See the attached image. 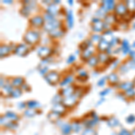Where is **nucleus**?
Returning a JSON list of instances; mask_svg holds the SVG:
<instances>
[{
  "label": "nucleus",
  "mask_w": 135,
  "mask_h": 135,
  "mask_svg": "<svg viewBox=\"0 0 135 135\" xmlns=\"http://www.w3.org/2000/svg\"><path fill=\"white\" fill-rule=\"evenodd\" d=\"M82 94L83 93H82L81 91L78 90V91H76L72 95H70V97H64V99L62 100V104L65 106V107H69V108L73 107V106L76 104V103H77L78 98L81 97Z\"/></svg>",
  "instance_id": "nucleus-1"
},
{
  "label": "nucleus",
  "mask_w": 135,
  "mask_h": 135,
  "mask_svg": "<svg viewBox=\"0 0 135 135\" xmlns=\"http://www.w3.org/2000/svg\"><path fill=\"white\" fill-rule=\"evenodd\" d=\"M25 41L28 44H35L38 42L39 39H40V35L35 31H28L25 35Z\"/></svg>",
  "instance_id": "nucleus-2"
},
{
  "label": "nucleus",
  "mask_w": 135,
  "mask_h": 135,
  "mask_svg": "<svg viewBox=\"0 0 135 135\" xmlns=\"http://www.w3.org/2000/svg\"><path fill=\"white\" fill-rule=\"evenodd\" d=\"M60 26H61V23L54 18L53 20L46 22V23H45V30L50 32L53 31V30L59 29Z\"/></svg>",
  "instance_id": "nucleus-3"
},
{
  "label": "nucleus",
  "mask_w": 135,
  "mask_h": 135,
  "mask_svg": "<svg viewBox=\"0 0 135 135\" xmlns=\"http://www.w3.org/2000/svg\"><path fill=\"white\" fill-rule=\"evenodd\" d=\"M45 79L49 84L56 85L60 80V75L55 71H51V72L47 73V75L45 76Z\"/></svg>",
  "instance_id": "nucleus-4"
},
{
  "label": "nucleus",
  "mask_w": 135,
  "mask_h": 135,
  "mask_svg": "<svg viewBox=\"0 0 135 135\" xmlns=\"http://www.w3.org/2000/svg\"><path fill=\"white\" fill-rule=\"evenodd\" d=\"M127 13H128V7L123 3H120L119 5L115 6V14H116V16L119 15V16L123 17Z\"/></svg>",
  "instance_id": "nucleus-5"
},
{
  "label": "nucleus",
  "mask_w": 135,
  "mask_h": 135,
  "mask_svg": "<svg viewBox=\"0 0 135 135\" xmlns=\"http://www.w3.org/2000/svg\"><path fill=\"white\" fill-rule=\"evenodd\" d=\"M104 23L98 18H95L92 21V29L94 32H102L104 30Z\"/></svg>",
  "instance_id": "nucleus-6"
},
{
  "label": "nucleus",
  "mask_w": 135,
  "mask_h": 135,
  "mask_svg": "<svg viewBox=\"0 0 135 135\" xmlns=\"http://www.w3.org/2000/svg\"><path fill=\"white\" fill-rule=\"evenodd\" d=\"M15 53L20 57H25L26 54L28 53V49L25 44H19L18 46L15 50Z\"/></svg>",
  "instance_id": "nucleus-7"
},
{
  "label": "nucleus",
  "mask_w": 135,
  "mask_h": 135,
  "mask_svg": "<svg viewBox=\"0 0 135 135\" xmlns=\"http://www.w3.org/2000/svg\"><path fill=\"white\" fill-rule=\"evenodd\" d=\"M30 23L34 27H41L44 25V18H42L41 16H36L30 20Z\"/></svg>",
  "instance_id": "nucleus-8"
},
{
  "label": "nucleus",
  "mask_w": 135,
  "mask_h": 135,
  "mask_svg": "<svg viewBox=\"0 0 135 135\" xmlns=\"http://www.w3.org/2000/svg\"><path fill=\"white\" fill-rule=\"evenodd\" d=\"M75 92H76V90H75V88H74V86H69L68 88H63L62 90L60 91V95H62V97H68L72 95Z\"/></svg>",
  "instance_id": "nucleus-9"
},
{
  "label": "nucleus",
  "mask_w": 135,
  "mask_h": 135,
  "mask_svg": "<svg viewBox=\"0 0 135 135\" xmlns=\"http://www.w3.org/2000/svg\"><path fill=\"white\" fill-rule=\"evenodd\" d=\"M51 53V49H49V48H47V47H41L40 49L38 50V55L42 59H43V60L46 59Z\"/></svg>",
  "instance_id": "nucleus-10"
},
{
  "label": "nucleus",
  "mask_w": 135,
  "mask_h": 135,
  "mask_svg": "<svg viewBox=\"0 0 135 135\" xmlns=\"http://www.w3.org/2000/svg\"><path fill=\"white\" fill-rule=\"evenodd\" d=\"M110 46V44H109V42H107V41L105 40V39H103L102 38V40L100 41L99 43H98V45H97V49L99 50L100 52H104L106 51V50L109 48Z\"/></svg>",
  "instance_id": "nucleus-11"
},
{
  "label": "nucleus",
  "mask_w": 135,
  "mask_h": 135,
  "mask_svg": "<svg viewBox=\"0 0 135 135\" xmlns=\"http://www.w3.org/2000/svg\"><path fill=\"white\" fill-rule=\"evenodd\" d=\"M134 86V82H123V83H122L121 85L119 86V88H121L122 90L123 91H128V90H131V89H132Z\"/></svg>",
  "instance_id": "nucleus-12"
},
{
  "label": "nucleus",
  "mask_w": 135,
  "mask_h": 135,
  "mask_svg": "<svg viewBox=\"0 0 135 135\" xmlns=\"http://www.w3.org/2000/svg\"><path fill=\"white\" fill-rule=\"evenodd\" d=\"M60 129H61V132L64 135H68L71 132V131H72V127H71V125L69 124V123H62L61 126H60Z\"/></svg>",
  "instance_id": "nucleus-13"
},
{
  "label": "nucleus",
  "mask_w": 135,
  "mask_h": 135,
  "mask_svg": "<svg viewBox=\"0 0 135 135\" xmlns=\"http://www.w3.org/2000/svg\"><path fill=\"white\" fill-rule=\"evenodd\" d=\"M47 13H49V14L51 15V16H55L59 13V8H58V6H56V4H51V5H50L48 6Z\"/></svg>",
  "instance_id": "nucleus-14"
},
{
  "label": "nucleus",
  "mask_w": 135,
  "mask_h": 135,
  "mask_svg": "<svg viewBox=\"0 0 135 135\" xmlns=\"http://www.w3.org/2000/svg\"><path fill=\"white\" fill-rule=\"evenodd\" d=\"M65 106L63 105V104L60 103V104H54V106H53V109H52V111L53 112H55V113H58V114H60V115H61L63 113L65 112Z\"/></svg>",
  "instance_id": "nucleus-15"
},
{
  "label": "nucleus",
  "mask_w": 135,
  "mask_h": 135,
  "mask_svg": "<svg viewBox=\"0 0 135 135\" xmlns=\"http://www.w3.org/2000/svg\"><path fill=\"white\" fill-rule=\"evenodd\" d=\"M60 118V114H58V113L53 112V111H51V112L48 114V119L51 122H57Z\"/></svg>",
  "instance_id": "nucleus-16"
},
{
  "label": "nucleus",
  "mask_w": 135,
  "mask_h": 135,
  "mask_svg": "<svg viewBox=\"0 0 135 135\" xmlns=\"http://www.w3.org/2000/svg\"><path fill=\"white\" fill-rule=\"evenodd\" d=\"M11 51V47L8 46V45H3V46H1V57H6V56H7L8 54L10 53Z\"/></svg>",
  "instance_id": "nucleus-17"
},
{
  "label": "nucleus",
  "mask_w": 135,
  "mask_h": 135,
  "mask_svg": "<svg viewBox=\"0 0 135 135\" xmlns=\"http://www.w3.org/2000/svg\"><path fill=\"white\" fill-rule=\"evenodd\" d=\"M67 23H68V26L69 28H71L73 26L74 23V17H73V14L71 11H69L67 13Z\"/></svg>",
  "instance_id": "nucleus-18"
},
{
  "label": "nucleus",
  "mask_w": 135,
  "mask_h": 135,
  "mask_svg": "<svg viewBox=\"0 0 135 135\" xmlns=\"http://www.w3.org/2000/svg\"><path fill=\"white\" fill-rule=\"evenodd\" d=\"M5 116L11 122H16L19 119V117L17 116V114H15V113H13V112H7L5 114Z\"/></svg>",
  "instance_id": "nucleus-19"
},
{
  "label": "nucleus",
  "mask_w": 135,
  "mask_h": 135,
  "mask_svg": "<svg viewBox=\"0 0 135 135\" xmlns=\"http://www.w3.org/2000/svg\"><path fill=\"white\" fill-rule=\"evenodd\" d=\"M63 33H64V32L61 31V29H60V28H59V29H56V30H53V31L50 32V34H51V36L55 37V38H58V37H61L63 35Z\"/></svg>",
  "instance_id": "nucleus-20"
},
{
  "label": "nucleus",
  "mask_w": 135,
  "mask_h": 135,
  "mask_svg": "<svg viewBox=\"0 0 135 135\" xmlns=\"http://www.w3.org/2000/svg\"><path fill=\"white\" fill-rule=\"evenodd\" d=\"M23 84V78H14L12 81V86H16V88H18V86H22Z\"/></svg>",
  "instance_id": "nucleus-21"
},
{
  "label": "nucleus",
  "mask_w": 135,
  "mask_h": 135,
  "mask_svg": "<svg viewBox=\"0 0 135 135\" xmlns=\"http://www.w3.org/2000/svg\"><path fill=\"white\" fill-rule=\"evenodd\" d=\"M92 54H93V51H89V50H86L85 51H83V53H82V55H81V57H82V60H88L90 59L91 57H92Z\"/></svg>",
  "instance_id": "nucleus-22"
},
{
  "label": "nucleus",
  "mask_w": 135,
  "mask_h": 135,
  "mask_svg": "<svg viewBox=\"0 0 135 135\" xmlns=\"http://www.w3.org/2000/svg\"><path fill=\"white\" fill-rule=\"evenodd\" d=\"M108 79H109L110 83L112 84V85H114V84H116L117 82L119 81L118 76H117V75H116V74H115V73H112V74H110V75L108 76Z\"/></svg>",
  "instance_id": "nucleus-23"
},
{
  "label": "nucleus",
  "mask_w": 135,
  "mask_h": 135,
  "mask_svg": "<svg viewBox=\"0 0 135 135\" xmlns=\"http://www.w3.org/2000/svg\"><path fill=\"white\" fill-rule=\"evenodd\" d=\"M122 48H123V53L126 54L128 52H130V45H129V42H128L127 40H123V43H122Z\"/></svg>",
  "instance_id": "nucleus-24"
},
{
  "label": "nucleus",
  "mask_w": 135,
  "mask_h": 135,
  "mask_svg": "<svg viewBox=\"0 0 135 135\" xmlns=\"http://www.w3.org/2000/svg\"><path fill=\"white\" fill-rule=\"evenodd\" d=\"M108 125L111 126V127H116V126L119 125V121L117 120L116 118H114V117H112V118H110L108 120Z\"/></svg>",
  "instance_id": "nucleus-25"
},
{
  "label": "nucleus",
  "mask_w": 135,
  "mask_h": 135,
  "mask_svg": "<svg viewBox=\"0 0 135 135\" xmlns=\"http://www.w3.org/2000/svg\"><path fill=\"white\" fill-rule=\"evenodd\" d=\"M98 58L97 57H95V56H92L89 60H88V63L89 65H90L91 67H95L97 65V63H98Z\"/></svg>",
  "instance_id": "nucleus-26"
},
{
  "label": "nucleus",
  "mask_w": 135,
  "mask_h": 135,
  "mask_svg": "<svg viewBox=\"0 0 135 135\" xmlns=\"http://www.w3.org/2000/svg\"><path fill=\"white\" fill-rule=\"evenodd\" d=\"M36 114H38V112H37L35 109H30V108L27 110H25V113H23V114L27 117H32V116H34Z\"/></svg>",
  "instance_id": "nucleus-27"
},
{
  "label": "nucleus",
  "mask_w": 135,
  "mask_h": 135,
  "mask_svg": "<svg viewBox=\"0 0 135 135\" xmlns=\"http://www.w3.org/2000/svg\"><path fill=\"white\" fill-rule=\"evenodd\" d=\"M26 104H27V106L30 109H35V108L40 107L41 106V104L36 101H28V103Z\"/></svg>",
  "instance_id": "nucleus-28"
},
{
  "label": "nucleus",
  "mask_w": 135,
  "mask_h": 135,
  "mask_svg": "<svg viewBox=\"0 0 135 135\" xmlns=\"http://www.w3.org/2000/svg\"><path fill=\"white\" fill-rule=\"evenodd\" d=\"M98 60H100L101 62H107L108 60V56L106 53H104V52H100V53L98 54Z\"/></svg>",
  "instance_id": "nucleus-29"
},
{
  "label": "nucleus",
  "mask_w": 135,
  "mask_h": 135,
  "mask_svg": "<svg viewBox=\"0 0 135 135\" xmlns=\"http://www.w3.org/2000/svg\"><path fill=\"white\" fill-rule=\"evenodd\" d=\"M72 81H73V78H72V76L69 75V76H68V77L65 78L64 79H63L62 81L60 82V85H61V86H65V85L70 84Z\"/></svg>",
  "instance_id": "nucleus-30"
},
{
  "label": "nucleus",
  "mask_w": 135,
  "mask_h": 135,
  "mask_svg": "<svg viewBox=\"0 0 135 135\" xmlns=\"http://www.w3.org/2000/svg\"><path fill=\"white\" fill-rule=\"evenodd\" d=\"M71 127H72V131L78 132H79L80 129H81V124H80L78 121H75V122H73V123L71 124Z\"/></svg>",
  "instance_id": "nucleus-31"
},
{
  "label": "nucleus",
  "mask_w": 135,
  "mask_h": 135,
  "mask_svg": "<svg viewBox=\"0 0 135 135\" xmlns=\"http://www.w3.org/2000/svg\"><path fill=\"white\" fill-rule=\"evenodd\" d=\"M82 135H97V133L95 130L92 129V128H86V129L82 132Z\"/></svg>",
  "instance_id": "nucleus-32"
},
{
  "label": "nucleus",
  "mask_w": 135,
  "mask_h": 135,
  "mask_svg": "<svg viewBox=\"0 0 135 135\" xmlns=\"http://www.w3.org/2000/svg\"><path fill=\"white\" fill-rule=\"evenodd\" d=\"M21 95H22V90L20 88H14L13 92L11 93V95H12L13 97H19Z\"/></svg>",
  "instance_id": "nucleus-33"
},
{
  "label": "nucleus",
  "mask_w": 135,
  "mask_h": 135,
  "mask_svg": "<svg viewBox=\"0 0 135 135\" xmlns=\"http://www.w3.org/2000/svg\"><path fill=\"white\" fill-rule=\"evenodd\" d=\"M30 12H31V8H30V6L28 5H25V6H23L21 10V13L25 16H27L30 14Z\"/></svg>",
  "instance_id": "nucleus-34"
},
{
  "label": "nucleus",
  "mask_w": 135,
  "mask_h": 135,
  "mask_svg": "<svg viewBox=\"0 0 135 135\" xmlns=\"http://www.w3.org/2000/svg\"><path fill=\"white\" fill-rule=\"evenodd\" d=\"M5 126L6 128H8V129H10V130H14V129H16V128L17 127V123H16V122H9V123H6Z\"/></svg>",
  "instance_id": "nucleus-35"
},
{
  "label": "nucleus",
  "mask_w": 135,
  "mask_h": 135,
  "mask_svg": "<svg viewBox=\"0 0 135 135\" xmlns=\"http://www.w3.org/2000/svg\"><path fill=\"white\" fill-rule=\"evenodd\" d=\"M125 95L127 97H129V98H132V97L135 95V91H134V89L132 88V89H131V90H128V91H126L125 92Z\"/></svg>",
  "instance_id": "nucleus-36"
},
{
  "label": "nucleus",
  "mask_w": 135,
  "mask_h": 135,
  "mask_svg": "<svg viewBox=\"0 0 135 135\" xmlns=\"http://www.w3.org/2000/svg\"><path fill=\"white\" fill-rule=\"evenodd\" d=\"M4 89L6 90V93H7V94H10V95H11V93L13 92V90H14L13 86H11L10 84H7V85H6V86H4Z\"/></svg>",
  "instance_id": "nucleus-37"
},
{
  "label": "nucleus",
  "mask_w": 135,
  "mask_h": 135,
  "mask_svg": "<svg viewBox=\"0 0 135 135\" xmlns=\"http://www.w3.org/2000/svg\"><path fill=\"white\" fill-rule=\"evenodd\" d=\"M126 122H127L128 123H133L134 122H135V116L134 115H132V114H131V115H129V116L126 118Z\"/></svg>",
  "instance_id": "nucleus-38"
},
{
  "label": "nucleus",
  "mask_w": 135,
  "mask_h": 135,
  "mask_svg": "<svg viewBox=\"0 0 135 135\" xmlns=\"http://www.w3.org/2000/svg\"><path fill=\"white\" fill-rule=\"evenodd\" d=\"M91 40H92L93 42H100V41L102 40V38H101V36H99V35H93L91 37Z\"/></svg>",
  "instance_id": "nucleus-39"
},
{
  "label": "nucleus",
  "mask_w": 135,
  "mask_h": 135,
  "mask_svg": "<svg viewBox=\"0 0 135 135\" xmlns=\"http://www.w3.org/2000/svg\"><path fill=\"white\" fill-rule=\"evenodd\" d=\"M118 135H132V132H130L129 131H127V130L123 129L121 132H119Z\"/></svg>",
  "instance_id": "nucleus-40"
},
{
  "label": "nucleus",
  "mask_w": 135,
  "mask_h": 135,
  "mask_svg": "<svg viewBox=\"0 0 135 135\" xmlns=\"http://www.w3.org/2000/svg\"><path fill=\"white\" fill-rule=\"evenodd\" d=\"M75 60H76V57H75V56H73V55H71V56H69V57L68 58L67 62L69 63V64H70V63L74 62Z\"/></svg>",
  "instance_id": "nucleus-41"
},
{
  "label": "nucleus",
  "mask_w": 135,
  "mask_h": 135,
  "mask_svg": "<svg viewBox=\"0 0 135 135\" xmlns=\"http://www.w3.org/2000/svg\"><path fill=\"white\" fill-rule=\"evenodd\" d=\"M104 82H105V78H101V79H100L99 81L97 82V86H103L104 85Z\"/></svg>",
  "instance_id": "nucleus-42"
},
{
  "label": "nucleus",
  "mask_w": 135,
  "mask_h": 135,
  "mask_svg": "<svg viewBox=\"0 0 135 135\" xmlns=\"http://www.w3.org/2000/svg\"><path fill=\"white\" fill-rule=\"evenodd\" d=\"M110 92V89L109 88H107V89H105V90H104V91H102L101 93H100V95L101 97H104V95H105L107 93H109Z\"/></svg>",
  "instance_id": "nucleus-43"
},
{
  "label": "nucleus",
  "mask_w": 135,
  "mask_h": 135,
  "mask_svg": "<svg viewBox=\"0 0 135 135\" xmlns=\"http://www.w3.org/2000/svg\"><path fill=\"white\" fill-rule=\"evenodd\" d=\"M47 70H48V68L47 67H45L44 69H40V72L42 74V75H44V74H46L47 73Z\"/></svg>",
  "instance_id": "nucleus-44"
},
{
  "label": "nucleus",
  "mask_w": 135,
  "mask_h": 135,
  "mask_svg": "<svg viewBox=\"0 0 135 135\" xmlns=\"http://www.w3.org/2000/svg\"><path fill=\"white\" fill-rule=\"evenodd\" d=\"M25 105H27L25 103H19L18 104H17V106H18L19 108H21V109H23V108L25 107Z\"/></svg>",
  "instance_id": "nucleus-45"
},
{
  "label": "nucleus",
  "mask_w": 135,
  "mask_h": 135,
  "mask_svg": "<svg viewBox=\"0 0 135 135\" xmlns=\"http://www.w3.org/2000/svg\"><path fill=\"white\" fill-rule=\"evenodd\" d=\"M130 54H131V57H132V60L135 61V51H130Z\"/></svg>",
  "instance_id": "nucleus-46"
},
{
  "label": "nucleus",
  "mask_w": 135,
  "mask_h": 135,
  "mask_svg": "<svg viewBox=\"0 0 135 135\" xmlns=\"http://www.w3.org/2000/svg\"><path fill=\"white\" fill-rule=\"evenodd\" d=\"M23 90H26V91H29L30 88L27 86V85H23Z\"/></svg>",
  "instance_id": "nucleus-47"
},
{
  "label": "nucleus",
  "mask_w": 135,
  "mask_h": 135,
  "mask_svg": "<svg viewBox=\"0 0 135 135\" xmlns=\"http://www.w3.org/2000/svg\"><path fill=\"white\" fill-rule=\"evenodd\" d=\"M4 3H6V4H12V1H10V0H5V1H4Z\"/></svg>",
  "instance_id": "nucleus-48"
},
{
  "label": "nucleus",
  "mask_w": 135,
  "mask_h": 135,
  "mask_svg": "<svg viewBox=\"0 0 135 135\" xmlns=\"http://www.w3.org/2000/svg\"><path fill=\"white\" fill-rule=\"evenodd\" d=\"M68 3H69L70 6H72V5H73V1H72V0H69V1H68Z\"/></svg>",
  "instance_id": "nucleus-49"
},
{
  "label": "nucleus",
  "mask_w": 135,
  "mask_h": 135,
  "mask_svg": "<svg viewBox=\"0 0 135 135\" xmlns=\"http://www.w3.org/2000/svg\"><path fill=\"white\" fill-rule=\"evenodd\" d=\"M132 135H135V129L132 132Z\"/></svg>",
  "instance_id": "nucleus-50"
},
{
  "label": "nucleus",
  "mask_w": 135,
  "mask_h": 135,
  "mask_svg": "<svg viewBox=\"0 0 135 135\" xmlns=\"http://www.w3.org/2000/svg\"><path fill=\"white\" fill-rule=\"evenodd\" d=\"M132 46H133V47H135V42H133V44H132Z\"/></svg>",
  "instance_id": "nucleus-51"
},
{
  "label": "nucleus",
  "mask_w": 135,
  "mask_h": 135,
  "mask_svg": "<svg viewBox=\"0 0 135 135\" xmlns=\"http://www.w3.org/2000/svg\"><path fill=\"white\" fill-rule=\"evenodd\" d=\"M134 84H135V79H134Z\"/></svg>",
  "instance_id": "nucleus-52"
}]
</instances>
